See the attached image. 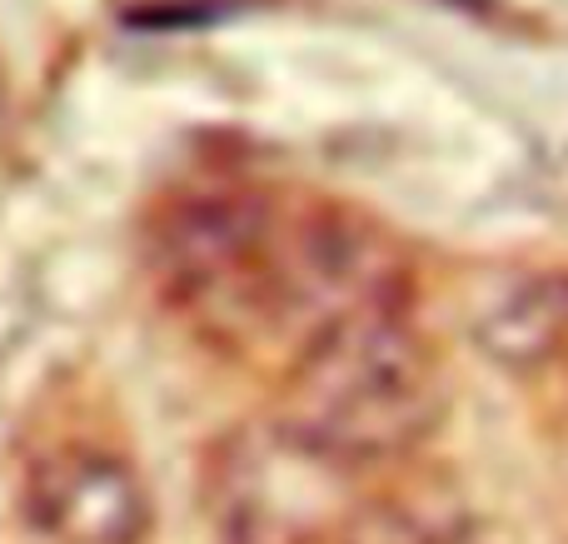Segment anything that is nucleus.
Returning a JSON list of instances; mask_svg holds the SVG:
<instances>
[{"instance_id": "5", "label": "nucleus", "mask_w": 568, "mask_h": 544, "mask_svg": "<svg viewBox=\"0 0 568 544\" xmlns=\"http://www.w3.org/2000/svg\"><path fill=\"white\" fill-rule=\"evenodd\" d=\"M26 515L55 544H140L150 535V490L125 455L70 440L26 470Z\"/></svg>"}, {"instance_id": "8", "label": "nucleus", "mask_w": 568, "mask_h": 544, "mask_svg": "<svg viewBox=\"0 0 568 544\" xmlns=\"http://www.w3.org/2000/svg\"><path fill=\"white\" fill-rule=\"evenodd\" d=\"M549 190H554V200H559V205H568V155H559V165H554Z\"/></svg>"}, {"instance_id": "6", "label": "nucleus", "mask_w": 568, "mask_h": 544, "mask_svg": "<svg viewBox=\"0 0 568 544\" xmlns=\"http://www.w3.org/2000/svg\"><path fill=\"white\" fill-rule=\"evenodd\" d=\"M469 335L499 370L539 375L568 355V270H514L474 300Z\"/></svg>"}, {"instance_id": "3", "label": "nucleus", "mask_w": 568, "mask_h": 544, "mask_svg": "<svg viewBox=\"0 0 568 544\" xmlns=\"http://www.w3.org/2000/svg\"><path fill=\"white\" fill-rule=\"evenodd\" d=\"M364 470L284 415L250 420L205 460V515L220 544H344L364 505Z\"/></svg>"}, {"instance_id": "1", "label": "nucleus", "mask_w": 568, "mask_h": 544, "mask_svg": "<svg viewBox=\"0 0 568 544\" xmlns=\"http://www.w3.org/2000/svg\"><path fill=\"white\" fill-rule=\"evenodd\" d=\"M444 400L434 345L404 310H379L304 340L284 375L280 415L354 470H374L409 460L439 430Z\"/></svg>"}, {"instance_id": "2", "label": "nucleus", "mask_w": 568, "mask_h": 544, "mask_svg": "<svg viewBox=\"0 0 568 544\" xmlns=\"http://www.w3.org/2000/svg\"><path fill=\"white\" fill-rule=\"evenodd\" d=\"M290 220L250 190H210L170 205L155 230L160 295L215 345L284 330Z\"/></svg>"}, {"instance_id": "4", "label": "nucleus", "mask_w": 568, "mask_h": 544, "mask_svg": "<svg viewBox=\"0 0 568 544\" xmlns=\"http://www.w3.org/2000/svg\"><path fill=\"white\" fill-rule=\"evenodd\" d=\"M409 265L374 220L304 215L284 235V330L304 340L354 315L404 310Z\"/></svg>"}, {"instance_id": "7", "label": "nucleus", "mask_w": 568, "mask_h": 544, "mask_svg": "<svg viewBox=\"0 0 568 544\" xmlns=\"http://www.w3.org/2000/svg\"><path fill=\"white\" fill-rule=\"evenodd\" d=\"M344 544H474V530L464 505L444 490H404L364 500Z\"/></svg>"}]
</instances>
